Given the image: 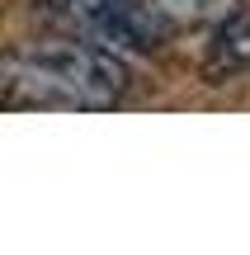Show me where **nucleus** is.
Instances as JSON below:
<instances>
[{"mask_svg": "<svg viewBox=\"0 0 250 255\" xmlns=\"http://www.w3.org/2000/svg\"><path fill=\"white\" fill-rule=\"evenodd\" d=\"M123 95V57L85 38L19 47L0 57V109H113Z\"/></svg>", "mask_w": 250, "mask_h": 255, "instance_id": "nucleus-1", "label": "nucleus"}, {"mask_svg": "<svg viewBox=\"0 0 250 255\" xmlns=\"http://www.w3.org/2000/svg\"><path fill=\"white\" fill-rule=\"evenodd\" d=\"M52 14L76 38L109 52H151L170 33V19L156 0H52Z\"/></svg>", "mask_w": 250, "mask_h": 255, "instance_id": "nucleus-2", "label": "nucleus"}, {"mask_svg": "<svg viewBox=\"0 0 250 255\" xmlns=\"http://www.w3.org/2000/svg\"><path fill=\"white\" fill-rule=\"evenodd\" d=\"M203 66H208V76H232V71H241V66H250V9L232 14L213 33Z\"/></svg>", "mask_w": 250, "mask_h": 255, "instance_id": "nucleus-3", "label": "nucleus"}]
</instances>
